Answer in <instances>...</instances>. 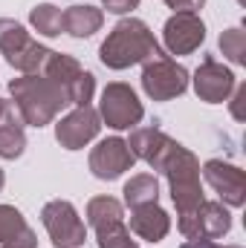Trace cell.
<instances>
[{
    "mask_svg": "<svg viewBox=\"0 0 246 248\" xmlns=\"http://www.w3.org/2000/svg\"><path fill=\"white\" fill-rule=\"evenodd\" d=\"M223 248H244V246H223Z\"/></svg>",
    "mask_w": 246,
    "mask_h": 248,
    "instance_id": "cell-32",
    "label": "cell"
},
{
    "mask_svg": "<svg viewBox=\"0 0 246 248\" xmlns=\"http://www.w3.org/2000/svg\"><path fill=\"white\" fill-rule=\"evenodd\" d=\"M29 23L35 26L38 35L44 38H58L64 32V23H61V9L53 6V3H41L29 12Z\"/></svg>",
    "mask_w": 246,
    "mask_h": 248,
    "instance_id": "cell-21",
    "label": "cell"
},
{
    "mask_svg": "<svg viewBox=\"0 0 246 248\" xmlns=\"http://www.w3.org/2000/svg\"><path fill=\"white\" fill-rule=\"evenodd\" d=\"M99 119L113 130H130L145 119V107H142V101H139V95L133 93L130 84L113 81L102 90Z\"/></svg>",
    "mask_w": 246,
    "mask_h": 248,
    "instance_id": "cell-6",
    "label": "cell"
},
{
    "mask_svg": "<svg viewBox=\"0 0 246 248\" xmlns=\"http://www.w3.org/2000/svg\"><path fill=\"white\" fill-rule=\"evenodd\" d=\"M119 219H124V208L119 199H113V196H96V199L87 202V222L93 225V231L102 228V225H107V222H119Z\"/></svg>",
    "mask_w": 246,
    "mask_h": 248,
    "instance_id": "cell-20",
    "label": "cell"
},
{
    "mask_svg": "<svg viewBox=\"0 0 246 248\" xmlns=\"http://www.w3.org/2000/svg\"><path fill=\"white\" fill-rule=\"evenodd\" d=\"M139 6V0H102V9L113 12V15H127Z\"/></svg>",
    "mask_w": 246,
    "mask_h": 248,
    "instance_id": "cell-26",
    "label": "cell"
},
{
    "mask_svg": "<svg viewBox=\"0 0 246 248\" xmlns=\"http://www.w3.org/2000/svg\"><path fill=\"white\" fill-rule=\"evenodd\" d=\"M159 173L168 179L171 187V199L177 205V214H185L191 208H197L203 202V185H200V162L197 156L183 147L180 141L174 144V150L168 153V159L162 162Z\"/></svg>",
    "mask_w": 246,
    "mask_h": 248,
    "instance_id": "cell-3",
    "label": "cell"
},
{
    "mask_svg": "<svg viewBox=\"0 0 246 248\" xmlns=\"http://www.w3.org/2000/svg\"><path fill=\"white\" fill-rule=\"evenodd\" d=\"M203 3L206 0H165V6L174 12H197V9H203Z\"/></svg>",
    "mask_w": 246,
    "mask_h": 248,
    "instance_id": "cell-28",
    "label": "cell"
},
{
    "mask_svg": "<svg viewBox=\"0 0 246 248\" xmlns=\"http://www.w3.org/2000/svg\"><path fill=\"white\" fill-rule=\"evenodd\" d=\"M44 75L53 78L70 98V104L75 107H84L93 101V93H96V78L93 72H87L81 63L75 61L72 55H64V52H50V58L44 63Z\"/></svg>",
    "mask_w": 246,
    "mask_h": 248,
    "instance_id": "cell-5",
    "label": "cell"
},
{
    "mask_svg": "<svg viewBox=\"0 0 246 248\" xmlns=\"http://www.w3.org/2000/svg\"><path fill=\"white\" fill-rule=\"evenodd\" d=\"M235 98H232V116L238 119V122H244L246 113H244V101H246V84H235V93H232Z\"/></svg>",
    "mask_w": 246,
    "mask_h": 248,
    "instance_id": "cell-25",
    "label": "cell"
},
{
    "mask_svg": "<svg viewBox=\"0 0 246 248\" xmlns=\"http://www.w3.org/2000/svg\"><path fill=\"white\" fill-rule=\"evenodd\" d=\"M64 32L72 38H90L102 29L105 23V12L99 6H70L61 12Z\"/></svg>",
    "mask_w": 246,
    "mask_h": 248,
    "instance_id": "cell-18",
    "label": "cell"
},
{
    "mask_svg": "<svg viewBox=\"0 0 246 248\" xmlns=\"http://www.w3.org/2000/svg\"><path fill=\"white\" fill-rule=\"evenodd\" d=\"M26 231H29V225H26L23 214L18 208H12V205H0V246L18 240Z\"/></svg>",
    "mask_w": 246,
    "mask_h": 248,
    "instance_id": "cell-24",
    "label": "cell"
},
{
    "mask_svg": "<svg viewBox=\"0 0 246 248\" xmlns=\"http://www.w3.org/2000/svg\"><path fill=\"white\" fill-rule=\"evenodd\" d=\"M220 52H223V58H229V61L235 63V66H244L246 63V32L241 26H232V29H226L223 35H220Z\"/></svg>",
    "mask_w": 246,
    "mask_h": 248,
    "instance_id": "cell-23",
    "label": "cell"
},
{
    "mask_svg": "<svg viewBox=\"0 0 246 248\" xmlns=\"http://www.w3.org/2000/svg\"><path fill=\"white\" fill-rule=\"evenodd\" d=\"M96 240H99V248H139L136 240L130 237V228L124 225V219L96 228Z\"/></svg>",
    "mask_w": 246,
    "mask_h": 248,
    "instance_id": "cell-22",
    "label": "cell"
},
{
    "mask_svg": "<svg viewBox=\"0 0 246 248\" xmlns=\"http://www.w3.org/2000/svg\"><path fill=\"white\" fill-rule=\"evenodd\" d=\"M203 176L214 187V193L220 196L223 205L241 208L246 202V173L238 165H229L223 159H211V162L203 165Z\"/></svg>",
    "mask_w": 246,
    "mask_h": 248,
    "instance_id": "cell-14",
    "label": "cell"
},
{
    "mask_svg": "<svg viewBox=\"0 0 246 248\" xmlns=\"http://www.w3.org/2000/svg\"><path fill=\"white\" fill-rule=\"evenodd\" d=\"M122 193H124V205L130 211L142 208V205H154L159 199V182H157L154 173H136L124 182Z\"/></svg>",
    "mask_w": 246,
    "mask_h": 248,
    "instance_id": "cell-19",
    "label": "cell"
},
{
    "mask_svg": "<svg viewBox=\"0 0 246 248\" xmlns=\"http://www.w3.org/2000/svg\"><path fill=\"white\" fill-rule=\"evenodd\" d=\"M177 228L185 240H220L232 228V214L223 202H200L197 208L177 214Z\"/></svg>",
    "mask_w": 246,
    "mask_h": 248,
    "instance_id": "cell-8",
    "label": "cell"
},
{
    "mask_svg": "<svg viewBox=\"0 0 246 248\" xmlns=\"http://www.w3.org/2000/svg\"><path fill=\"white\" fill-rule=\"evenodd\" d=\"M3 185H6V173H3V168H0V190H3Z\"/></svg>",
    "mask_w": 246,
    "mask_h": 248,
    "instance_id": "cell-31",
    "label": "cell"
},
{
    "mask_svg": "<svg viewBox=\"0 0 246 248\" xmlns=\"http://www.w3.org/2000/svg\"><path fill=\"white\" fill-rule=\"evenodd\" d=\"M26 150V133H23V119L15 110V104H6V113L0 119V159H18Z\"/></svg>",
    "mask_w": 246,
    "mask_h": 248,
    "instance_id": "cell-17",
    "label": "cell"
},
{
    "mask_svg": "<svg viewBox=\"0 0 246 248\" xmlns=\"http://www.w3.org/2000/svg\"><path fill=\"white\" fill-rule=\"evenodd\" d=\"M136 162V156L130 153L127 141L119 136H110V139H102L93 150H90V170L96 179L102 182H113L119 179L124 170H130Z\"/></svg>",
    "mask_w": 246,
    "mask_h": 248,
    "instance_id": "cell-12",
    "label": "cell"
},
{
    "mask_svg": "<svg viewBox=\"0 0 246 248\" xmlns=\"http://www.w3.org/2000/svg\"><path fill=\"white\" fill-rule=\"evenodd\" d=\"M174 144H177V141H174L171 136H165L159 127H136V130L130 133V139H127L130 153H133L136 159L148 162L154 170L162 168V162L168 159V153L174 150Z\"/></svg>",
    "mask_w": 246,
    "mask_h": 248,
    "instance_id": "cell-15",
    "label": "cell"
},
{
    "mask_svg": "<svg viewBox=\"0 0 246 248\" xmlns=\"http://www.w3.org/2000/svg\"><path fill=\"white\" fill-rule=\"evenodd\" d=\"M142 90L151 101H171L188 90V69L168 55L154 58L142 69Z\"/></svg>",
    "mask_w": 246,
    "mask_h": 248,
    "instance_id": "cell-9",
    "label": "cell"
},
{
    "mask_svg": "<svg viewBox=\"0 0 246 248\" xmlns=\"http://www.w3.org/2000/svg\"><path fill=\"white\" fill-rule=\"evenodd\" d=\"M191 81H194L197 98L206 101V104H223V101H229V95L235 93V84H238L235 72L229 66H223L217 58H211V55L203 58V63L197 66V72H194Z\"/></svg>",
    "mask_w": 246,
    "mask_h": 248,
    "instance_id": "cell-10",
    "label": "cell"
},
{
    "mask_svg": "<svg viewBox=\"0 0 246 248\" xmlns=\"http://www.w3.org/2000/svg\"><path fill=\"white\" fill-rule=\"evenodd\" d=\"M99 130H102L99 110L84 104V107H75L72 113H67L61 122L55 124V139H58V144L64 150H81L99 136Z\"/></svg>",
    "mask_w": 246,
    "mask_h": 248,
    "instance_id": "cell-13",
    "label": "cell"
},
{
    "mask_svg": "<svg viewBox=\"0 0 246 248\" xmlns=\"http://www.w3.org/2000/svg\"><path fill=\"white\" fill-rule=\"evenodd\" d=\"M41 222L50 234V243L55 248H81L87 240V228L75 211L72 202L53 199L41 208Z\"/></svg>",
    "mask_w": 246,
    "mask_h": 248,
    "instance_id": "cell-7",
    "label": "cell"
},
{
    "mask_svg": "<svg viewBox=\"0 0 246 248\" xmlns=\"http://www.w3.org/2000/svg\"><path fill=\"white\" fill-rule=\"evenodd\" d=\"M53 49H47L44 44H38L23 23L0 17V55L12 63L15 69H20L23 75H35L44 69V63L50 58Z\"/></svg>",
    "mask_w": 246,
    "mask_h": 248,
    "instance_id": "cell-4",
    "label": "cell"
},
{
    "mask_svg": "<svg viewBox=\"0 0 246 248\" xmlns=\"http://www.w3.org/2000/svg\"><path fill=\"white\" fill-rule=\"evenodd\" d=\"M180 248H220L214 240H188V243H183Z\"/></svg>",
    "mask_w": 246,
    "mask_h": 248,
    "instance_id": "cell-29",
    "label": "cell"
},
{
    "mask_svg": "<svg viewBox=\"0 0 246 248\" xmlns=\"http://www.w3.org/2000/svg\"><path fill=\"white\" fill-rule=\"evenodd\" d=\"M206 41V23L197 12H174L162 26V44L171 55H191Z\"/></svg>",
    "mask_w": 246,
    "mask_h": 248,
    "instance_id": "cell-11",
    "label": "cell"
},
{
    "mask_svg": "<svg viewBox=\"0 0 246 248\" xmlns=\"http://www.w3.org/2000/svg\"><path fill=\"white\" fill-rule=\"evenodd\" d=\"M6 104H9V101H3V98H0V119H3V113H6Z\"/></svg>",
    "mask_w": 246,
    "mask_h": 248,
    "instance_id": "cell-30",
    "label": "cell"
},
{
    "mask_svg": "<svg viewBox=\"0 0 246 248\" xmlns=\"http://www.w3.org/2000/svg\"><path fill=\"white\" fill-rule=\"evenodd\" d=\"M0 248H38V237H35V231L29 228L26 234H20V237L12 240V243H3Z\"/></svg>",
    "mask_w": 246,
    "mask_h": 248,
    "instance_id": "cell-27",
    "label": "cell"
},
{
    "mask_svg": "<svg viewBox=\"0 0 246 248\" xmlns=\"http://www.w3.org/2000/svg\"><path fill=\"white\" fill-rule=\"evenodd\" d=\"M9 93H12V104L20 113L23 124L29 127H47L58 119L64 107L70 104L67 93L61 87L47 78V75H23V78H12L9 81Z\"/></svg>",
    "mask_w": 246,
    "mask_h": 248,
    "instance_id": "cell-2",
    "label": "cell"
},
{
    "mask_svg": "<svg viewBox=\"0 0 246 248\" xmlns=\"http://www.w3.org/2000/svg\"><path fill=\"white\" fill-rule=\"evenodd\" d=\"M130 231L145 240V243H159L168 237L171 231V217L154 202V205H142V208H133L130 211Z\"/></svg>",
    "mask_w": 246,
    "mask_h": 248,
    "instance_id": "cell-16",
    "label": "cell"
},
{
    "mask_svg": "<svg viewBox=\"0 0 246 248\" xmlns=\"http://www.w3.org/2000/svg\"><path fill=\"white\" fill-rule=\"evenodd\" d=\"M154 58H165V49L157 44L154 32L139 17L119 20L105 38V44L99 46V61L107 69H127V66L148 63Z\"/></svg>",
    "mask_w": 246,
    "mask_h": 248,
    "instance_id": "cell-1",
    "label": "cell"
}]
</instances>
